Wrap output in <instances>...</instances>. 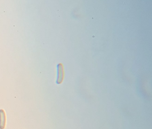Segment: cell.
<instances>
[{
    "label": "cell",
    "mask_w": 152,
    "mask_h": 129,
    "mask_svg": "<svg viewBox=\"0 0 152 129\" xmlns=\"http://www.w3.org/2000/svg\"><path fill=\"white\" fill-rule=\"evenodd\" d=\"M7 117L5 111L3 109L0 110V129H4L6 127Z\"/></svg>",
    "instance_id": "obj_2"
},
{
    "label": "cell",
    "mask_w": 152,
    "mask_h": 129,
    "mask_svg": "<svg viewBox=\"0 0 152 129\" xmlns=\"http://www.w3.org/2000/svg\"><path fill=\"white\" fill-rule=\"evenodd\" d=\"M64 78V66L61 63L58 64V77L56 82L57 84H61Z\"/></svg>",
    "instance_id": "obj_1"
}]
</instances>
